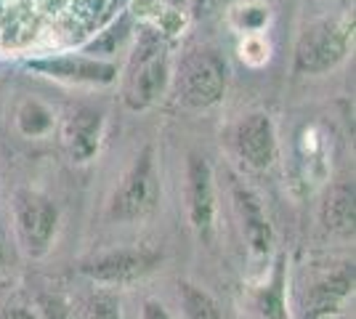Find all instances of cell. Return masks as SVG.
<instances>
[{"label":"cell","mask_w":356,"mask_h":319,"mask_svg":"<svg viewBox=\"0 0 356 319\" xmlns=\"http://www.w3.org/2000/svg\"><path fill=\"white\" fill-rule=\"evenodd\" d=\"M125 0H0V48L77 43L115 16Z\"/></svg>","instance_id":"6da1fadb"},{"label":"cell","mask_w":356,"mask_h":319,"mask_svg":"<svg viewBox=\"0 0 356 319\" xmlns=\"http://www.w3.org/2000/svg\"><path fill=\"white\" fill-rule=\"evenodd\" d=\"M170 77L168 43L160 32L144 30L125 69V104L134 112L152 106L165 93Z\"/></svg>","instance_id":"7a4b0ae2"},{"label":"cell","mask_w":356,"mask_h":319,"mask_svg":"<svg viewBox=\"0 0 356 319\" xmlns=\"http://www.w3.org/2000/svg\"><path fill=\"white\" fill-rule=\"evenodd\" d=\"M354 38V19L335 16V19H319L300 32L296 43V67L298 75H325L332 72L351 48Z\"/></svg>","instance_id":"3957f363"},{"label":"cell","mask_w":356,"mask_h":319,"mask_svg":"<svg viewBox=\"0 0 356 319\" xmlns=\"http://www.w3.org/2000/svg\"><path fill=\"white\" fill-rule=\"evenodd\" d=\"M14 229L22 250L30 259H43L59 231V208L35 189H16L11 199Z\"/></svg>","instance_id":"277c9868"},{"label":"cell","mask_w":356,"mask_h":319,"mask_svg":"<svg viewBox=\"0 0 356 319\" xmlns=\"http://www.w3.org/2000/svg\"><path fill=\"white\" fill-rule=\"evenodd\" d=\"M160 205V176L154 167V149L144 147L134 160L131 170L122 176V183L118 186L109 215L122 224L144 221Z\"/></svg>","instance_id":"5b68a950"},{"label":"cell","mask_w":356,"mask_h":319,"mask_svg":"<svg viewBox=\"0 0 356 319\" xmlns=\"http://www.w3.org/2000/svg\"><path fill=\"white\" fill-rule=\"evenodd\" d=\"M229 64L218 51L202 48L186 56L178 69V99L192 109H210L223 99Z\"/></svg>","instance_id":"8992f818"},{"label":"cell","mask_w":356,"mask_h":319,"mask_svg":"<svg viewBox=\"0 0 356 319\" xmlns=\"http://www.w3.org/2000/svg\"><path fill=\"white\" fill-rule=\"evenodd\" d=\"M163 263V253L149 250V247H120L109 250L96 259L83 261L80 274L99 285H128L136 279H144Z\"/></svg>","instance_id":"52a82bcc"},{"label":"cell","mask_w":356,"mask_h":319,"mask_svg":"<svg viewBox=\"0 0 356 319\" xmlns=\"http://www.w3.org/2000/svg\"><path fill=\"white\" fill-rule=\"evenodd\" d=\"M27 67L45 77H56L64 83H88V85H112L118 80V64L104 59H88L77 54H61V56H38L30 59Z\"/></svg>","instance_id":"ba28073f"},{"label":"cell","mask_w":356,"mask_h":319,"mask_svg":"<svg viewBox=\"0 0 356 319\" xmlns=\"http://www.w3.org/2000/svg\"><path fill=\"white\" fill-rule=\"evenodd\" d=\"M186 197H189V221L194 231L210 243L216 227V186L208 157L192 152L186 163Z\"/></svg>","instance_id":"9c48e42d"},{"label":"cell","mask_w":356,"mask_h":319,"mask_svg":"<svg viewBox=\"0 0 356 319\" xmlns=\"http://www.w3.org/2000/svg\"><path fill=\"white\" fill-rule=\"evenodd\" d=\"M234 149L250 167L266 170L277 160V131L266 112H250L234 128Z\"/></svg>","instance_id":"30bf717a"},{"label":"cell","mask_w":356,"mask_h":319,"mask_svg":"<svg viewBox=\"0 0 356 319\" xmlns=\"http://www.w3.org/2000/svg\"><path fill=\"white\" fill-rule=\"evenodd\" d=\"M102 138H104V115L90 106H80L64 125V147L72 163H90L99 154Z\"/></svg>","instance_id":"8fae6325"},{"label":"cell","mask_w":356,"mask_h":319,"mask_svg":"<svg viewBox=\"0 0 356 319\" xmlns=\"http://www.w3.org/2000/svg\"><path fill=\"white\" fill-rule=\"evenodd\" d=\"M354 290V263H343L341 269L327 274L314 288H309L306 295V317L322 319L338 311V306L351 295Z\"/></svg>","instance_id":"7c38bea8"},{"label":"cell","mask_w":356,"mask_h":319,"mask_svg":"<svg viewBox=\"0 0 356 319\" xmlns=\"http://www.w3.org/2000/svg\"><path fill=\"white\" fill-rule=\"evenodd\" d=\"M234 197H237V208H239V215H242V231H245V240H248L250 253L266 259L268 250H271V243H274V234H271V227H268L266 213H264L261 202H258V197L252 195L250 189L237 186L234 189Z\"/></svg>","instance_id":"4fadbf2b"},{"label":"cell","mask_w":356,"mask_h":319,"mask_svg":"<svg viewBox=\"0 0 356 319\" xmlns=\"http://www.w3.org/2000/svg\"><path fill=\"white\" fill-rule=\"evenodd\" d=\"M319 218H322V227L327 231H332V234H341V237L354 234V183H335V186H330L325 192V197H322Z\"/></svg>","instance_id":"5bb4252c"},{"label":"cell","mask_w":356,"mask_h":319,"mask_svg":"<svg viewBox=\"0 0 356 319\" xmlns=\"http://www.w3.org/2000/svg\"><path fill=\"white\" fill-rule=\"evenodd\" d=\"M255 309L264 319H290L287 314V301H284V259L274 261L271 277L264 288L255 293Z\"/></svg>","instance_id":"9a60e30c"},{"label":"cell","mask_w":356,"mask_h":319,"mask_svg":"<svg viewBox=\"0 0 356 319\" xmlns=\"http://www.w3.org/2000/svg\"><path fill=\"white\" fill-rule=\"evenodd\" d=\"M16 125H19V131L27 138H43L54 131V115L40 101L27 99L16 109Z\"/></svg>","instance_id":"2e32d148"},{"label":"cell","mask_w":356,"mask_h":319,"mask_svg":"<svg viewBox=\"0 0 356 319\" xmlns=\"http://www.w3.org/2000/svg\"><path fill=\"white\" fill-rule=\"evenodd\" d=\"M178 298H181L186 319H221V311L210 298V293L192 282H178Z\"/></svg>","instance_id":"e0dca14e"},{"label":"cell","mask_w":356,"mask_h":319,"mask_svg":"<svg viewBox=\"0 0 356 319\" xmlns=\"http://www.w3.org/2000/svg\"><path fill=\"white\" fill-rule=\"evenodd\" d=\"M86 317L88 319H122L120 301L109 290H93L86 298Z\"/></svg>","instance_id":"ac0fdd59"},{"label":"cell","mask_w":356,"mask_h":319,"mask_svg":"<svg viewBox=\"0 0 356 319\" xmlns=\"http://www.w3.org/2000/svg\"><path fill=\"white\" fill-rule=\"evenodd\" d=\"M35 309H38L40 319H74L72 306L67 304L61 295H54V293H40Z\"/></svg>","instance_id":"d6986e66"},{"label":"cell","mask_w":356,"mask_h":319,"mask_svg":"<svg viewBox=\"0 0 356 319\" xmlns=\"http://www.w3.org/2000/svg\"><path fill=\"white\" fill-rule=\"evenodd\" d=\"M229 6H232V0H192V14L194 19H208Z\"/></svg>","instance_id":"ffe728a7"},{"label":"cell","mask_w":356,"mask_h":319,"mask_svg":"<svg viewBox=\"0 0 356 319\" xmlns=\"http://www.w3.org/2000/svg\"><path fill=\"white\" fill-rule=\"evenodd\" d=\"M0 319H40L38 309L27 304H8L0 309Z\"/></svg>","instance_id":"44dd1931"},{"label":"cell","mask_w":356,"mask_h":319,"mask_svg":"<svg viewBox=\"0 0 356 319\" xmlns=\"http://www.w3.org/2000/svg\"><path fill=\"white\" fill-rule=\"evenodd\" d=\"M141 319H173V317L168 314V309L160 301H147L144 311H141Z\"/></svg>","instance_id":"7402d4cb"},{"label":"cell","mask_w":356,"mask_h":319,"mask_svg":"<svg viewBox=\"0 0 356 319\" xmlns=\"http://www.w3.org/2000/svg\"><path fill=\"white\" fill-rule=\"evenodd\" d=\"M11 261H14V250H11V245H8V237H6L3 227H0V269H8Z\"/></svg>","instance_id":"603a6c76"}]
</instances>
